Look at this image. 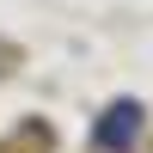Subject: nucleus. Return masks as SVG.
<instances>
[{
    "label": "nucleus",
    "instance_id": "obj_1",
    "mask_svg": "<svg viewBox=\"0 0 153 153\" xmlns=\"http://www.w3.org/2000/svg\"><path fill=\"white\" fill-rule=\"evenodd\" d=\"M141 129H147V110L135 104V98H117V104L92 123V147H98V153H129Z\"/></svg>",
    "mask_w": 153,
    "mask_h": 153
}]
</instances>
